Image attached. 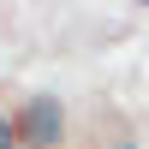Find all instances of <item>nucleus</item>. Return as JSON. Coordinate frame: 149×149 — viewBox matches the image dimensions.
Instances as JSON below:
<instances>
[{"instance_id":"nucleus-1","label":"nucleus","mask_w":149,"mask_h":149,"mask_svg":"<svg viewBox=\"0 0 149 149\" xmlns=\"http://www.w3.org/2000/svg\"><path fill=\"white\" fill-rule=\"evenodd\" d=\"M12 125H18V143H30V149H60V143H66V102H60V95H30Z\"/></svg>"},{"instance_id":"nucleus-2","label":"nucleus","mask_w":149,"mask_h":149,"mask_svg":"<svg viewBox=\"0 0 149 149\" xmlns=\"http://www.w3.org/2000/svg\"><path fill=\"white\" fill-rule=\"evenodd\" d=\"M0 149H18V125H12L6 113H0Z\"/></svg>"},{"instance_id":"nucleus-3","label":"nucleus","mask_w":149,"mask_h":149,"mask_svg":"<svg viewBox=\"0 0 149 149\" xmlns=\"http://www.w3.org/2000/svg\"><path fill=\"white\" fill-rule=\"evenodd\" d=\"M113 149H137V143H113Z\"/></svg>"}]
</instances>
